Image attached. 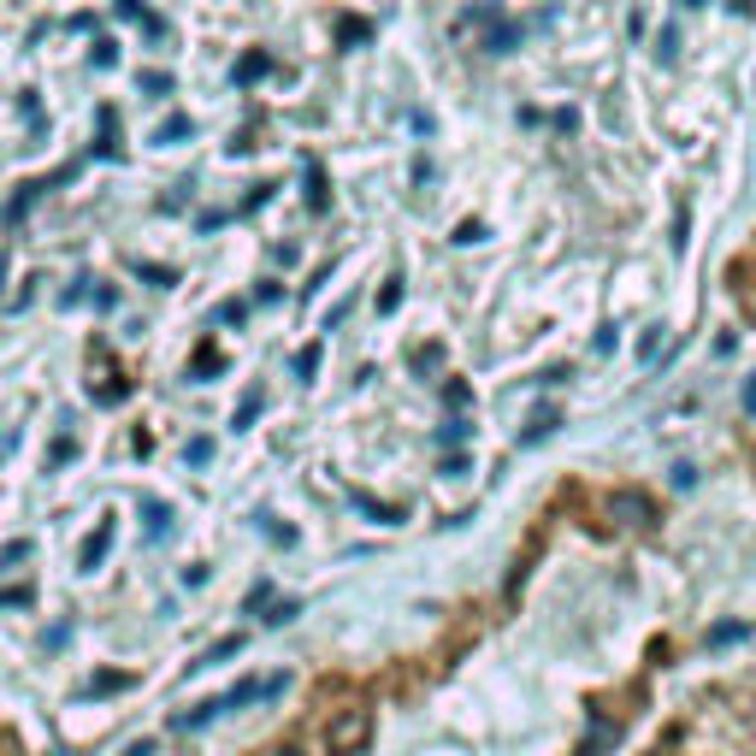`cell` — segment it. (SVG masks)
<instances>
[{
  "mask_svg": "<svg viewBox=\"0 0 756 756\" xmlns=\"http://www.w3.org/2000/svg\"><path fill=\"white\" fill-rule=\"evenodd\" d=\"M733 639H745V627H715L710 632V644H733Z\"/></svg>",
  "mask_w": 756,
  "mask_h": 756,
  "instance_id": "f546056e",
  "label": "cell"
},
{
  "mask_svg": "<svg viewBox=\"0 0 756 756\" xmlns=\"http://www.w3.org/2000/svg\"><path fill=\"white\" fill-rule=\"evenodd\" d=\"M685 7H697V0H685Z\"/></svg>",
  "mask_w": 756,
  "mask_h": 756,
  "instance_id": "836d02e7",
  "label": "cell"
},
{
  "mask_svg": "<svg viewBox=\"0 0 756 756\" xmlns=\"http://www.w3.org/2000/svg\"><path fill=\"white\" fill-rule=\"evenodd\" d=\"M479 237H485V225H479V219H468V225H461V231H455V243H461V249H468V243H479Z\"/></svg>",
  "mask_w": 756,
  "mask_h": 756,
  "instance_id": "f1b7e54d",
  "label": "cell"
},
{
  "mask_svg": "<svg viewBox=\"0 0 756 756\" xmlns=\"http://www.w3.org/2000/svg\"><path fill=\"white\" fill-rule=\"evenodd\" d=\"M95 65H101V72H113V65H118V48H113V42H95Z\"/></svg>",
  "mask_w": 756,
  "mask_h": 756,
  "instance_id": "4316f807",
  "label": "cell"
},
{
  "mask_svg": "<svg viewBox=\"0 0 756 756\" xmlns=\"http://www.w3.org/2000/svg\"><path fill=\"white\" fill-rule=\"evenodd\" d=\"M609 521H621V526H650V521H657V503H650L644 491H615V496H609Z\"/></svg>",
  "mask_w": 756,
  "mask_h": 756,
  "instance_id": "7a4b0ae2",
  "label": "cell"
},
{
  "mask_svg": "<svg viewBox=\"0 0 756 756\" xmlns=\"http://www.w3.org/2000/svg\"><path fill=\"white\" fill-rule=\"evenodd\" d=\"M225 715V697H213V703H196V710H183V715H171V733H201L208 721Z\"/></svg>",
  "mask_w": 756,
  "mask_h": 756,
  "instance_id": "3957f363",
  "label": "cell"
},
{
  "mask_svg": "<svg viewBox=\"0 0 756 756\" xmlns=\"http://www.w3.org/2000/svg\"><path fill=\"white\" fill-rule=\"evenodd\" d=\"M372 745V710H337L325 721V750L332 756H360Z\"/></svg>",
  "mask_w": 756,
  "mask_h": 756,
  "instance_id": "6da1fadb",
  "label": "cell"
},
{
  "mask_svg": "<svg viewBox=\"0 0 756 756\" xmlns=\"http://www.w3.org/2000/svg\"><path fill=\"white\" fill-rule=\"evenodd\" d=\"M443 402H450V408H468V402H473V390L455 378V385H443Z\"/></svg>",
  "mask_w": 756,
  "mask_h": 756,
  "instance_id": "484cf974",
  "label": "cell"
},
{
  "mask_svg": "<svg viewBox=\"0 0 756 756\" xmlns=\"http://www.w3.org/2000/svg\"><path fill=\"white\" fill-rule=\"evenodd\" d=\"M213 319H219V325H243V319H249V307H243V302H219V314H213Z\"/></svg>",
  "mask_w": 756,
  "mask_h": 756,
  "instance_id": "d4e9b609",
  "label": "cell"
},
{
  "mask_svg": "<svg viewBox=\"0 0 756 756\" xmlns=\"http://www.w3.org/2000/svg\"><path fill=\"white\" fill-rule=\"evenodd\" d=\"M130 674H95L90 685H83V697H113V692H125Z\"/></svg>",
  "mask_w": 756,
  "mask_h": 756,
  "instance_id": "7c38bea8",
  "label": "cell"
},
{
  "mask_svg": "<svg viewBox=\"0 0 756 756\" xmlns=\"http://www.w3.org/2000/svg\"><path fill=\"white\" fill-rule=\"evenodd\" d=\"M745 414H756V372H750V385H745Z\"/></svg>",
  "mask_w": 756,
  "mask_h": 756,
  "instance_id": "4dcf8cb0",
  "label": "cell"
},
{
  "mask_svg": "<svg viewBox=\"0 0 756 756\" xmlns=\"http://www.w3.org/2000/svg\"><path fill=\"white\" fill-rule=\"evenodd\" d=\"M136 279H148V284L171 290V284H178V272H171V266H148V261H136Z\"/></svg>",
  "mask_w": 756,
  "mask_h": 756,
  "instance_id": "e0dca14e",
  "label": "cell"
},
{
  "mask_svg": "<svg viewBox=\"0 0 756 756\" xmlns=\"http://www.w3.org/2000/svg\"><path fill=\"white\" fill-rule=\"evenodd\" d=\"M60 756H65V750H60Z\"/></svg>",
  "mask_w": 756,
  "mask_h": 756,
  "instance_id": "d590c367",
  "label": "cell"
},
{
  "mask_svg": "<svg viewBox=\"0 0 756 756\" xmlns=\"http://www.w3.org/2000/svg\"><path fill=\"white\" fill-rule=\"evenodd\" d=\"M0 279H7V272H0Z\"/></svg>",
  "mask_w": 756,
  "mask_h": 756,
  "instance_id": "e575fe53",
  "label": "cell"
},
{
  "mask_svg": "<svg viewBox=\"0 0 756 756\" xmlns=\"http://www.w3.org/2000/svg\"><path fill=\"white\" fill-rule=\"evenodd\" d=\"M319 355H325V349H319V343H307V349L296 355V378H302V385H307V378H314V372H319Z\"/></svg>",
  "mask_w": 756,
  "mask_h": 756,
  "instance_id": "d6986e66",
  "label": "cell"
},
{
  "mask_svg": "<svg viewBox=\"0 0 756 756\" xmlns=\"http://www.w3.org/2000/svg\"><path fill=\"white\" fill-rule=\"evenodd\" d=\"M349 503H355L360 514H372L378 526H397V521H402V503H378L372 491H349Z\"/></svg>",
  "mask_w": 756,
  "mask_h": 756,
  "instance_id": "277c9868",
  "label": "cell"
},
{
  "mask_svg": "<svg viewBox=\"0 0 756 756\" xmlns=\"http://www.w3.org/2000/svg\"><path fill=\"white\" fill-rule=\"evenodd\" d=\"M514 36H521V30H514V24H491V54H508V48H514Z\"/></svg>",
  "mask_w": 756,
  "mask_h": 756,
  "instance_id": "603a6c76",
  "label": "cell"
},
{
  "mask_svg": "<svg viewBox=\"0 0 756 756\" xmlns=\"http://www.w3.org/2000/svg\"><path fill=\"white\" fill-rule=\"evenodd\" d=\"M272 72V54H261V48H254V54H243L237 60V83H261Z\"/></svg>",
  "mask_w": 756,
  "mask_h": 756,
  "instance_id": "ba28073f",
  "label": "cell"
},
{
  "mask_svg": "<svg viewBox=\"0 0 756 756\" xmlns=\"http://www.w3.org/2000/svg\"><path fill=\"white\" fill-rule=\"evenodd\" d=\"M468 432H473L468 420H443L438 426V443H443V450H455V443H468Z\"/></svg>",
  "mask_w": 756,
  "mask_h": 756,
  "instance_id": "2e32d148",
  "label": "cell"
},
{
  "mask_svg": "<svg viewBox=\"0 0 756 756\" xmlns=\"http://www.w3.org/2000/svg\"><path fill=\"white\" fill-rule=\"evenodd\" d=\"M402 307V279H385V290H378V314H397Z\"/></svg>",
  "mask_w": 756,
  "mask_h": 756,
  "instance_id": "ffe728a7",
  "label": "cell"
},
{
  "mask_svg": "<svg viewBox=\"0 0 756 756\" xmlns=\"http://www.w3.org/2000/svg\"><path fill=\"white\" fill-rule=\"evenodd\" d=\"M136 90H143V95H171V72H143V77H136Z\"/></svg>",
  "mask_w": 756,
  "mask_h": 756,
  "instance_id": "44dd1931",
  "label": "cell"
},
{
  "mask_svg": "<svg viewBox=\"0 0 756 756\" xmlns=\"http://www.w3.org/2000/svg\"><path fill=\"white\" fill-rule=\"evenodd\" d=\"M237 650H243V632H231V639H219V644L208 650V657H201V662H189V668H213V662H231Z\"/></svg>",
  "mask_w": 756,
  "mask_h": 756,
  "instance_id": "8fae6325",
  "label": "cell"
},
{
  "mask_svg": "<svg viewBox=\"0 0 756 756\" xmlns=\"http://www.w3.org/2000/svg\"><path fill=\"white\" fill-rule=\"evenodd\" d=\"M261 408H266V397H261V390H249V397H243V408H237V432H243V426H254V420H261Z\"/></svg>",
  "mask_w": 756,
  "mask_h": 756,
  "instance_id": "5bb4252c",
  "label": "cell"
},
{
  "mask_svg": "<svg viewBox=\"0 0 756 756\" xmlns=\"http://www.w3.org/2000/svg\"><path fill=\"white\" fill-rule=\"evenodd\" d=\"M143 521H148V538H171V508L166 503H148Z\"/></svg>",
  "mask_w": 756,
  "mask_h": 756,
  "instance_id": "4fadbf2b",
  "label": "cell"
},
{
  "mask_svg": "<svg viewBox=\"0 0 756 756\" xmlns=\"http://www.w3.org/2000/svg\"><path fill=\"white\" fill-rule=\"evenodd\" d=\"M272 756H302V750H296V745H284V750H272Z\"/></svg>",
  "mask_w": 756,
  "mask_h": 756,
  "instance_id": "d6a6232c",
  "label": "cell"
},
{
  "mask_svg": "<svg viewBox=\"0 0 756 756\" xmlns=\"http://www.w3.org/2000/svg\"><path fill=\"white\" fill-rule=\"evenodd\" d=\"M125 756H154V745H148V738H136V745H130Z\"/></svg>",
  "mask_w": 756,
  "mask_h": 756,
  "instance_id": "1f68e13d",
  "label": "cell"
},
{
  "mask_svg": "<svg viewBox=\"0 0 756 756\" xmlns=\"http://www.w3.org/2000/svg\"><path fill=\"white\" fill-rule=\"evenodd\" d=\"M302 171H307V213H325V208H332V196H325V171H319V160H302Z\"/></svg>",
  "mask_w": 756,
  "mask_h": 756,
  "instance_id": "8992f818",
  "label": "cell"
},
{
  "mask_svg": "<svg viewBox=\"0 0 756 756\" xmlns=\"http://www.w3.org/2000/svg\"><path fill=\"white\" fill-rule=\"evenodd\" d=\"M615 745H621V727H615V721H591L586 727V756H603Z\"/></svg>",
  "mask_w": 756,
  "mask_h": 756,
  "instance_id": "5b68a950",
  "label": "cell"
},
{
  "mask_svg": "<svg viewBox=\"0 0 756 756\" xmlns=\"http://www.w3.org/2000/svg\"><path fill=\"white\" fill-rule=\"evenodd\" d=\"M107 549H113V521H107V526H101V532H95V538H90V544H83V574H95V567H101V561H107Z\"/></svg>",
  "mask_w": 756,
  "mask_h": 756,
  "instance_id": "52a82bcc",
  "label": "cell"
},
{
  "mask_svg": "<svg viewBox=\"0 0 756 756\" xmlns=\"http://www.w3.org/2000/svg\"><path fill=\"white\" fill-rule=\"evenodd\" d=\"M189 372H196V378H213V372H219V355H213V343H201V349H196V367H189Z\"/></svg>",
  "mask_w": 756,
  "mask_h": 756,
  "instance_id": "7402d4cb",
  "label": "cell"
},
{
  "mask_svg": "<svg viewBox=\"0 0 756 756\" xmlns=\"http://www.w3.org/2000/svg\"><path fill=\"white\" fill-rule=\"evenodd\" d=\"M296 615H302V603H296V597H284V603H272L266 621H272V627H284V621H296Z\"/></svg>",
  "mask_w": 756,
  "mask_h": 756,
  "instance_id": "cb8c5ba5",
  "label": "cell"
},
{
  "mask_svg": "<svg viewBox=\"0 0 756 756\" xmlns=\"http://www.w3.org/2000/svg\"><path fill=\"white\" fill-rule=\"evenodd\" d=\"M183 461H189V468H208V461H213V438H189L183 443Z\"/></svg>",
  "mask_w": 756,
  "mask_h": 756,
  "instance_id": "9a60e30c",
  "label": "cell"
},
{
  "mask_svg": "<svg viewBox=\"0 0 756 756\" xmlns=\"http://www.w3.org/2000/svg\"><path fill=\"white\" fill-rule=\"evenodd\" d=\"M556 426H561V414H556V408H538V414H532V426L521 432V443H544L549 432H556Z\"/></svg>",
  "mask_w": 756,
  "mask_h": 756,
  "instance_id": "9c48e42d",
  "label": "cell"
},
{
  "mask_svg": "<svg viewBox=\"0 0 756 756\" xmlns=\"http://www.w3.org/2000/svg\"><path fill=\"white\" fill-rule=\"evenodd\" d=\"M337 36L349 42V48H360V42L372 36V24H367V19H343V24H337Z\"/></svg>",
  "mask_w": 756,
  "mask_h": 756,
  "instance_id": "ac0fdd59",
  "label": "cell"
},
{
  "mask_svg": "<svg viewBox=\"0 0 756 756\" xmlns=\"http://www.w3.org/2000/svg\"><path fill=\"white\" fill-rule=\"evenodd\" d=\"M189 130H196V125H189V113H171V118H166V125H160V130H154V143H160V148H171V143H183V136H189Z\"/></svg>",
  "mask_w": 756,
  "mask_h": 756,
  "instance_id": "30bf717a",
  "label": "cell"
},
{
  "mask_svg": "<svg viewBox=\"0 0 756 756\" xmlns=\"http://www.w3.org/2000/svg\"><path fill=\"white\" fill-rule=\"evenodd\" d=\"M30 603V591L24 586H12V591H0V609H24Z\"/></svg>",
  "mask_w": 756,
  "mask_h": 756,
  "instance_id": "83f0119b",
  "label": "cell"
}]
</instances>
